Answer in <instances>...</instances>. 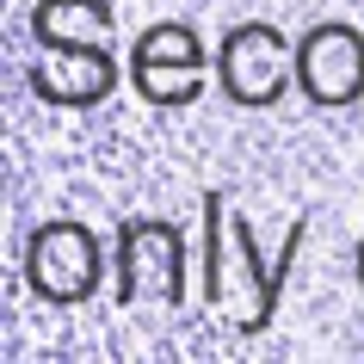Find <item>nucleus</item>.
Masks as SVG:
<instances>
[{
  "label": "nucleus",
  "mask_w": 364,
  "mask_h": 364,
  "mask_svg": "<svg viewBox=\"0 0 364 364\" xmlns=\"http://www.w3.org/2000/svg\"><path fill=\"white\" fill-rule=\"evenodd\" d=\"M112 0H38L31 6L38 62L25 68L31 99L56 105V112H99L117 93V80H130V68L112 56Z\"/></svg>",
  "instance_id": "f257e3e1"
},
{
  "label": "nucleus",
  "mask_w": 364,
  "mask_h": 364,
  "mask_svg": "<svg viewBox=\"0 0 364 364\" xmlns=\"http://www.w3.org/2000/svg\"><path fill=\"white\" fill-rule=\"evenodd\" d=\"M303 247H309V216L290 223L278 259H266L253 223L235 216L229 198L216 192V186L198 198V253H204V266H198V296H204V309H216L223 303V284H229V266H235L241 272V296L229 303V327L247 333V340L278 321V303H284V284H290V272H296V259H303Z\"/></svg>",
  "instance_id": "f03ea898"
},
{
  "label": "nucleus",
  "mask_w": 364,
  "mask_h": 364,
  "mask_svg": "<svg viewBox=\"0 0 364 364\" xmlns=\"http://www.w3.org/2000/svg\"><path fill=\"white\" fill-rule=\"evenodd\" d=\"M19 278L31 303L56 309H87L99 290H112V241L87 223V216H43L19 241Z\"/></svg>",
  "instance_id": "7ed1b4c3"
},
{
  "label": "nucleus",
  "mask_w": 364,
  "mask_h": 364,
  "mask_svg": "<svg viewBox=\"0 0 364 364\" xmlns=\"http://www.w3.org/2000/svg\"><path fill=\"white\" fill-rule=\"evenodd\" d=\"M192 296V235L173 216H124L112 229V303L186 309Z\"/></svg>",
  "instance_id": "20e7f679"
},
{
  "label": "nucleus",
  "mask_w": 364,
  "mask_h": 364,
  "mask_svg": "<svg viewBox=\"0 0 364 364\" xmlns=\"http://www.w3.org/2000/svg\"><path fill=\"white\" fill-rule=\"evenodd\" d=\"M124 68H130V87H136L142 105H154V112H186L216 80V50L204 43V31L192 19H154L130 38Z\"/></svg>",
  "instance_id": "39448f33"
},
{
  "label": "nucleus",
  "mask_w": 364,
  "mask_h": 364,
  "mask_svg": "<svg viewBox=\"0 0 364 364\" xmlns=\"http://www.w3.org/2000/svg\"><path fill=\"white\" fill-rule=\"evenodd\" d=\"M296 87V38L272 19H241L216 38V93L235 112H278Z\"/></svg>",
  "instance_id": "423d86ee"
},
{
  "label": "nucleus",
  "mask_w": 364,
  "mask_h": 364,
  "mask_svg": "<svg viewBox=\"0 0 364 364\" xmlns=\"http://www.w3.org/2000/svg\"><path fill=\"white\" fill-rule=\"evenodd\" d=\"M296 99L309 112L364 105V31L352 19H309L296 31Z\"/></svg>",
  "instance_id": "0eeeda50"
},
{
  "label": "nucleus",
  "mask_w": 364,
  "mask_h": 364,
  "mask_svg": "<svg viewBox=\"0 0 364 364\" xmlns=\"http://www.w3.org/2000/svg\"><path fill=\"white\" fill-rule=\"evenodd\" d=\"M352 284H358V296H364V235H358V247H352Z\"/></svg>",
  "instance_id": "6e6552de"
}]
</instances>
